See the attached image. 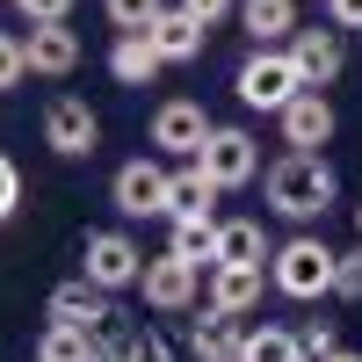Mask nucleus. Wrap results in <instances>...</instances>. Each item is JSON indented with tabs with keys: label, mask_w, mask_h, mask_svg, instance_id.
Listing matches in <instances>:
<instances>
[{
	"label": "nucleus",
	"mask_w": 362,
	"mask_h": 362,
	"mask_svg": "<svg viewBox=\"0 0 362 362\" xmlns=\"http://www.w3.org/2000/svg\"><path fill=\"white\" fill-rule=\"evenodd\" d=\"M210 305L218 312H232V319H247L254 305H261V268H210Z\"/></svg>",
	"instance_id": "a211bd4d"
},
{
	"label": "nucleus",
	"mask_w": 362,
	"mask_h": 362,
	"mask_svg": "<svg viewBox=\"0 0 362 362\" xmlns=\"http://www.w3.org/2000/svg\"><path fill=\"white\" fill-rule=\"evenodd\" d=\"M334 297H348V305H362V239L341 254V276H334Z\"/></svg>",
	"instance_id": "393cba45"
},
{
	"label": "nucleus",
	"mask_w": 362,
	"mask_h": 362,
	"mask_svg": "<svg viewBox=\"0 0 362 362\" xmlns=\"http://www.w3.org/2000/svg\"><path fill=\"white\" fill-rule=\"evenodd\" d=\"M218 196H225V189H218L196 160L174 174V218H218Z\"/></svg>",
	"instance_id": "412c9836"
},
{
	"label": "nucleus",
	"mask_w": 362,
	"mask_h": 362,
	"mask_svg": "<svg viewBox=\"0 0 362 362\" xmlns=\"http://www.w3.org/2000/svg\"><path fill=\"white\" fill-rule=\"evenodd\" d=\"M95 362H131V334H109L102 326L95 334Z\"/></svg>",
	"instance_id": "2f4dec72"
},
{
	"label": "nucleus",
	"mask_w": 362,
	"mask_h": 362,
	"mask_svg": "<svg viewBox=\"0 0 362 362\" xmlns=\"http://www.w3.org/2000/svg\"><path fill=\"white\" fill-rule=\"evenodd\" d=\"M138 290H145V305H153V312H189L196 297H203V268L181 261V254H153Z\"/></svg>",
	"instance_id": "1a4fd4ad"
},
{
	"label": "nucleus",
	"mask_w": 362,
	"mask_h": 362,
	"mask_svg": "<svg viewBox=\"0 0 362 362\" xmlns=\"http://www.w3.org/2000/svg\"><path fill=\"white\" fill-rule=\"evenodd\" d=\"M239 348H247V326H239L232 312L203 305V312L189 319V355H196V362H239Z\"/></svg>",
	"instance_id": "f8f14e48"
},
{
	"label": "nucleus",
	"mask_w": 362,
	"mask_h": 362,
	"mask_svg": "<svg viewBox=\"0 0 362 362\" xmlns=\"http://www.w3.org/2000/svg\"><path fill=\"white\" fill-rule=\"evenodd\" d=\"M29 362H95V334H73V326H44L37 355Z\"/></svg>",
	"instance_id": "5701e85b"
},
{
	"label": "nucleus",
	"mask_w": 362,
	"mask_h": 362,
	"mask_svg": "<svg viewBox=\"0 0 362 362\" xmlns=\"http://www.w3.org/2000/svg\"><path fill=\"white\" fill-rule=\"evenodd\" d=\"M44 319H51V326H73V334H102L116 312H109V290H95L87 276H73V283H58V290H51Z\"/></svg>",
	"instance_id": "9d476101"
},
{
	"label": "nucleus",
	"mask_w": 362,
	"mask_h": 362,
	"mask_svg": "<svg viewBox=\"0 0 362 362\" xmlns=\"http://www.w3.org/2000/svg\"><path fill=\"white\" fill-rule=\"evenodd\" d=\"M232 87H239V102H247V109H261V116H283L297 95H312V87L297 80L290 51H247V66L232 73Z\"/></svg>",
	"instance_id": "7ed1b4c3"
},
{
	"label": "nucleus",
	"mask_w": 362,
	"mask_h": 362,
	"mask_svg": "<svg viewBox=\"0 0 362 362\" xmlns=\"http://www.w3.org/2000/svg\"><path fill=\"white\" fill-rule=\"evenodd\" d=\"M355 239H362V203H355Z\"/></svg>",
	"instance_id": "f704fd0d"
},
{
	"label": "nucleus",
	"mask_w": 362,
	"mask_h": 362,
	"mask_svg": "<svg viewBox=\"0 0 362 362\" xmlns=\"http://www.w3.org/2000/svg\"><path fill=\"white\" fill-rule=\"evenodd\" d=\"M239 362H305V348H297L290 326H247V348H239Z\"/></svg>",
	"instance_id": "4be33fe9"
},
{
	"label": "nucleus",
	"mask_w": 362,
	"mask_h": 362,
	"mask_svg": "<svg viewBox=\"0 0 362 362\" xmlns=\"http://www.w3.org/2000/svg\"><path fill=\"white\" fill-rule=\"evenodd\" d=\"M261 261H276L268 232H261L254 218H225V225H218V261H210V268H261Z\"/></svg>",
	"instance_id": "f3484780"
},
{
	"label": "nucleus",
	"mask_w": 362,
	"mask_h": 362,
	"mask_svg": "<svg viewBox=\"0 0 362 362\" xmlns=\"http://www.w3.org/2000/svg\"><path fill=\"white\" fill-rule=\"evenodd\" d=\"M203 37H210V29H203V22H189L181 8H167L153 29H145V44L160 51V66H189V58H203Z\"/></svg>",
	"instance_id": "dca6fc26"
},
{
	"label": "nucleus",
	"mask_w": 362,
	"mask_h": 362,
	"mask_svg": "<svg viewBox=\"0 0 362 362\" xmlns=\"http://www.w3.org/2000/svg\"><path fill=\"white\" fill-rule=\"evenodd\" d=\"M109 73L124 80V87H145V80H160L167 66H160V51L145 44V37H116L109 44Z\"/></svg>",
	"instance_id": "aec40b11"
},
{
	"label": "nucleus",
	"mask_w": 362,
	"mask_h": 362,
	"mask_svg": "<svg viewBox=\"0 0 362 362\" xmlns=\"http://www.w3.org/2000/svg\"><path fill=\"white\" fill-rule=\"evenodd\" d=\"M145 261H153V254H145L131 232H87V247H80V276L95 283V290L116 297V290L145 283Z\"/></svg>",
	"instance_id": "20e7f679"
},
{
	"label": "nucleus",
	"mask_w": 362,
	"mask_h": 362,
	"mask_svg": "<svg viewBox=\"0 0 362 362\" xmlns=\"http://www.w3.org/2000/svg\"><path fill=\"white\" fill-rule=\"evenodd\" d=\"M326 22H334L341 37H348V29H362V0H326Z\"/></svg>",
	"instance_id": "473e14b6"
},
{
	"label": "nucleus",
	"mask_w": 362,
	"mask_h": 362,
	"mask_svg": "<svg viewBox=\"0 0 362 362\" xmlns=\"http://www.w3.org/2000/svg\"><path fill=\"white\" fill-rule=\"evenodd\" d=\"M15 8H22L29 29H44V22H66V15H73V0H15Z\"/></svg>",
	"instance_id": "cd10ccee"
},
{
	"label": "nucleus",
	"mask_w": 362,
	"mask_h": 362,
	"mask_svg": "<svg viewBox=\"0 0 362 362\" xmlns=\"http://www.w3.org/2000/svg\"><path fill=\"white\" fill-rule=\"evenodd\" d=\"M22 51H29V73H37V80H66V73L80 66V29L44 22V29H29V37H22Z\"/></svg>",
	"instance_id": "ddd939ff"
},
{
	"label": "nucleus",
	"mask_w": 362,
	"mask_h": 362,
	"mask_svg": "<svg viewBox=\"0 0 362 362\" xmlns=\"http://www.w3.org/2000/svg\"><path fill=\"white\" fill-rule=\"evenodd\" d=\"M174 232H167V254H181V261H196L203 276H210V261H218V225L225 218H167Z\"/></svg>",
	"instance_id": "6ab92c4d"
},
{
	"label": "nucleus",
	"mask_w": 362,
	"mask_h": 362,
	"mask_svg": "<svg viewBox=\"0 0 362 362\" xmlns=\"http://www.w3.org/2000/svg\"><path fill=\"white\" fill-rule=\"evenodd\" d=\"M15 210H22V167H15L8 153H0V225H8Z\"/></svg>",
	"instance_id": "bb28decb"
},
{
	"label": "nucleus",
	"mask_w": 362,
	"mask_h": 362,
	"mask_svg": "<svg viewBox=\"0 0 362 362\" xmlns=\"http://www.w3.org/2000/svg\"><path fill=\"white\" fill-rule=\"evenodd\" d=\"M276 131H283L290 153H319V145L334 138V102H326V95H297V102L276 116Z\"/></svg>",
	"instance_id": "4468645a"
},
{
	"label": "nucleus",
	"mask_w": 362,
	"mask_h": 362,
	"mask_svg": "<svg viewBox=\"0 0 362 362\" xmlns=\"http://www.w3.org/2000/svg\"><path fill=\"white\" fill-rule=\"evenodd\" d=\"M297 348H305L312 362H326V355H334L341 341H334V326H326V319H312V326H305V334H297Z\"/></svg>",
	"instance_id": "c756f323"
},
{
	"label": "nucleus",
	"mask_w": 362,
	"mask_h": 362,
	"mask_svg": "<svg viewBox=\"0 0 362 362\" xmlns=\"http://www.w3.org/2000/svg\"><path fill=\"white\" fill-rule=\"evenodd\" d=\"M44 145H51L58 160H87L102 145V116L87 109L80 95H51L44 102Z\"/></svg>",
	"instance_id": "0eeeda50"
},
{
	"label": "nucleus",
	"mask_w": 362,
	"mask_h": 362,
	"mask_svg": "<svg viewBox=\"0 0 362 362\" xmlns=\"http://www.w3.org/2000/svg\"><path fill=\"white\" fill-rule=\"evenodd\" d=\"M326 362H362V355H348V348H334V355H326Z\"/></svg>",
	"instance_id": "72a5a7b5"
},
{
	"label": "nucleus",
	"mask_w": 362,
	"mask_h": 362,
	"mask_svg": "<svg viewBox=\"0 0 362 362\" xmlns=\"http://www.w3.org/2000/svg\"><path fill=\"white\" fill-rule=\"evenodd\" d=\"M174 8L189 15V22H203V29H218L225 15H239V0H174Z\"/></svg>",
	"instance_id": "a878e982"
},
{
	"label": "nucleus",
	"mask_w": 362,
	"mask_h": 362,
	"mask_svg": "<svg viewBox=\"0 0 362 362\" xmlns=\"http://www.w3.org/2000/svg\"><path fill=\"white\" fill-rule=\"evenodd\" d=\"M261 196H268L276 218L312 225V218H326V210L341 203V181H334V167H326V153H283L261 174Z\"/></svg>",
	"instance_id": "f257e3e1"
},
{
	"label": "nucleus",
	"mask_w": 362,
	"mask_h": 362,
	"mask_svg": "<svg viewBox=\"0 0 362 362\" xmlns=\"http://www.w3.org/2000/svg\"><path fill=\"white\" fill-rule=\"evenodd\" d=\"M239 22H247L254 51H283L297 37V0H239Z\"/></svg>",
	"instance_id": "2eb2a0df"
},
{
	"label": "nucleus",
	"mask_w": 362,
	"mask_h": 362,
	"mask_svg": "<svg viewBox=\"0 0 362 362\" xmlns=\"http://www.w3.org/2000/svg\"><path fill=\"white\" fill-rule=\"evenodd\" d=\"M131 362H174V348L153 334V326H145V334H131Z\"/></svg>",
	"instance_id": "7c9ffc66"
},
{
	"label": "nucleus",
	"mask_w": 362,
	"mask_h": 362,
	"mask_svg": "<svg viewBox=\"0 0 362 362\" xmlns=\"http://www.w3.org/2000/svg\"><path fill=\"white\" fill-rule=\"evenodd\" d=\"M196 167L218 181V189H247V181H261V145H254V131L218 124V131H210V145L196 153Z\"/></svg>",
	"instance_id": "423d86ee"
},
{
	"label": "nucleus",
	"mask_w": 362,
	"mask_h": 362,
	"mask_svg": "<svg viewBox=\"0 0 362 362\" xmlns=\"http://www.w3.org/2000/svg\"><path fill=\"white\" fill-rule=\"evenodd\" d=\"M210 131H218V124H210V116H203V102H160V116H153V145H160V153H203V145H210Z\"/></svg>",
	"instance_id": "9b49d317"
},
{
	"label": "nucleus",
	"mask_w": 362,
	"mask_h": 362,
	"mask_svg": "<svg viewBox=\"0 0 362 362\" xmlns=\"http://www.w3.org/2000/svg\"><path fill=\"white\" fill-rule=\"evenodd\" d=\"M283 51H290V66H297V80H305L312 95H319V87H334L341 66H348V37H341L334 22H326V29H297Z\"/></svg>",
	"instance_id": "6e6552de"
},
{
	"label": "nucleus",
	"mask_w": 362,
	"mask_h": 362,
	"mask_svg": "<svg viewBox=\"0 0 362 362\" xmlns=\"http://www.w3.org/2000/svg\"><path fill=\"white\" fill-rule=\"evenodd\" d=\"M102 15L116 22V37H145V29L167 15V0H102Z\"/></svg>",
	"instance_id": "b1692460"
},
{
	"label": "nucleus",
	"mask_w": 362,
	"mask_h": 362,
	"mask_svg": "<svg viewBox=\"0 0 362 362\" xmlns=\"http://www.w3.org/2000/svg\"><path fill=\"white\" fill-rule=\"evenodd\" d=\"M109 196L124 218H174V174L160 160H124L109 181Z\"/></svg>",
	"instance_id": "39448f33"
},
{
	"label": "nucleus",
	"mask_w": 362,
	"mask_h": 362,
	"mask_svg": "<svg viewBox=\"0 0 362 362\" xmlns=\"http://www.w3.org/2000/svg\"><path fill=\"white\" fill-rule=\"evenodd\" d=\"M334 276H341V254L326 247V239L297 232L276 247V261H268V283H276L283 297H297V305H312V297H334Z\"/></svg>",
	"instance_id": "f03ea898"
},
{
	"label": "nucleus",
	"mask_w": 362,
	"mask_h": 362,
	"mask_svg": "<svg viewBox=\"0 0 362 362\" xmlns=\"http://www.w3.org/2000/svg\"><path fill=\"white\" fill-rule=\"evenodd\" d=\"M29 73V51H22V37H0V87H15Z\"/></svg>",
	"instance_id": "c85d7f7f"
}]
</instances>
